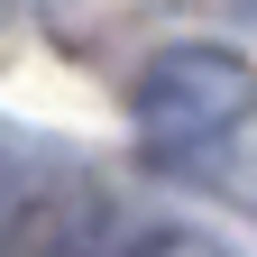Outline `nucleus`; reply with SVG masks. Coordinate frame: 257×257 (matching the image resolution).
I'll list each match as a JSON object with an SVG mask.
<instances>
[{
    "label": "nucleus",
    "mask_w": 257,
    "mask_h": 257,
    "mask_svg": "<svg viewBox=\"0 0 257 257\" xmlns=\"http://www.w3.org/2000/svg\"><path fill=\"white\" fill-rule=\"evenodd\" d=\"M128 110H138V128L156 147H202V138H220V128H239L257 110V74H248V55L211 46V37H184V46L147 55Z\"/></svg>",
    "instance_id": "nucleus-1"
},
{
    "label": "nucleus",
    "mask_w": 257,
    "mask_h": 257,
    "mask_svg": "<svg viewBox=\"0 0 257 257\" xmlns=\"http://www.w3.org/2000/svg\"><path fill=\"white\" fill-rule=\"evenodd\" d=\"M119 257H230L211 230H184V220H156V230H138V239H119Z\"/></svg>",
    "instance_id": "nucleus-2"
},
{
    "label": "nucleus",
    "mask_w": 257,
    "mask_h": 257,
    "mask_svg": "<svg viewBox=\"0 0 257 257\" xmlns=\"http://www.w3.org/2000/svg\"><path fill=\"white\" fill-rule=\"evenodd\" d=\"M19 211H28V184H19V166H0V248H10V230H19Z\"/></svg>",
    "instance_id": "nucleus-3"
}]
</instances>
